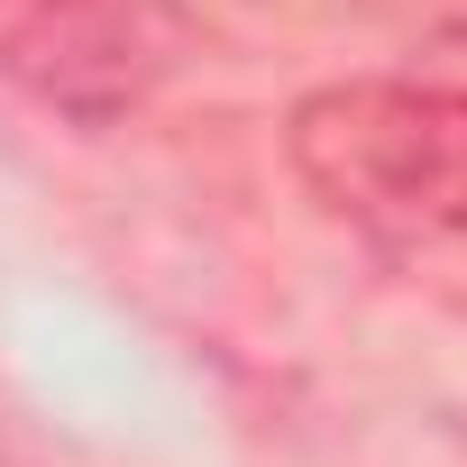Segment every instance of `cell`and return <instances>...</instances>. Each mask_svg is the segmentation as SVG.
I'll use <instances>...</instances> for the list:
<instances>
[{"mask_svg":"<svg viewBox=\"0 0 467 467\" xmlns=\"http://www.w3.org/2000/svg\"><path fill=\"white\" fill-rule=\"evenodd\" d=\"M285 156L367 248L467 303V92L403 74L321 83L294 101Z\"/></svg>","mask_w":467,"mask_h":467,"instance_id":"6da1fadb","label":"cell"}]
</instances>
